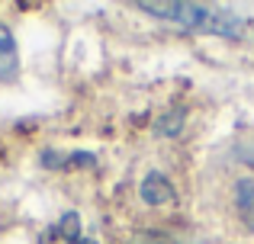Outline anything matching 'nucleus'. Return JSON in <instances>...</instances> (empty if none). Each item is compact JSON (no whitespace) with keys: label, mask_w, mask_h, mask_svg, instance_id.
I'll list each match as a JSON object with an SVG mask.
<instances>
[{"label":"nucleus","mask_w":254,"mask_h":244,"mask_svg":"<svg viewBox=\"0 0 254 244\" xmlns=\"http://www.w3.org/2000/svg\"><path fill=\"white\" fill-rule=\"evenodd\" d=\"M74 244H77V241H74Z\"/></svg>","instance_id":"obj_8"},{"label":"nucleus","mask_w":254,"mask_h":244,"mask_svg":"<svg viewBox=\"0 0 254 244\" xmlns=\"http://www.w3.org/2000/svg\"><path fill=\"white\" fill-rule=\"evenodd\" d=\"M55 232H58V238H64L68 244L81 241V219H77V212H68V215H62V222L55 225Z\"/></svg>","instance_id":"obj_4"},{"label":"nucleus","mask_w":254,"mask_h":244,"mask_svg":"<svg viewBox=\"0 0 254 244\" xmlns=\"http://www.w3.org/2000/svg\"><path fill=\"white\" fill-rule=\"evenodd\" d=\"M180 119H184V113H180V109H177V113L164 116V122H158L155 129L161 132V135H174V132H180V125H184V122H180Z\"/></svg>","instance_id":"obj_5"},{"label":"nucleus","mask_w":254,"mask_h":244,"mask_svg":"<svg viewBox=\"0 0 254 244\" xmlns=\"http://www.w3.org/2000/svg\"><path fill=\"white\" fill-rule=\"evenodd\" d=\"M238 209L248 219V228H254V183L251 180H238Z\"/></svg>","instance_id":"obj_3"},{"label":"nucleus","mask_w":254,"mask_h":244,"mask_svg":"<svg viewBox=\"0 0 254 244\" xmlns=\"http://www.w3.org/2000/svg\"><path fill=\"white\" fill-rule=\"evenodd\" d=\"M142 199L148 202V206H164V202H171L174 199L171 180H168V177H161V174H148L142 180Z\"/></svg>","instance_id":"obj_2"},{"label":"nucleus","mask_w":254,"mask_h":244,"mask_svg":"<svg viewBox=\"0 0 254 244\" xmlns=\"http://www.w3.org/2000/svg\"><path fill=\"white\" fill-rule=\"evenodd\" d=\"M71 164H93V154H71Z\"/></svg>","instance_id":"obj_6"},{"label":"nucleus","mask_w":254,"mask_h":244,"mask_svg":"<svg viewBox=\"0 0 254 244\" xmlns=\"http://www.w3.org/2000/svg\"><path fill=\"white\" fill-rule=\"evenodd\" d=\"M77 244H97V241H93V238H81V241H77Z\"/></svg>","instance_id":"obj_7"},{"label":"nucleus","mask_w":254,"mask_h":244,"mask_svg":"<svg viewBox=\"0 0 254 244\" xmlns=\"http://www.w3.org/2000/svg\"><path fill=\"white\" fill-rule=\"evenodd\" d=\"M138 10L151 13L158 19H168L177 23L190 32H209V36H225V39H242L248 19L238 16V13L225 10V6H212V3H184V0H174V3H158V0H145L138 3Z\"/></svg>","instance_id":"obj_1"}]
</instances>
